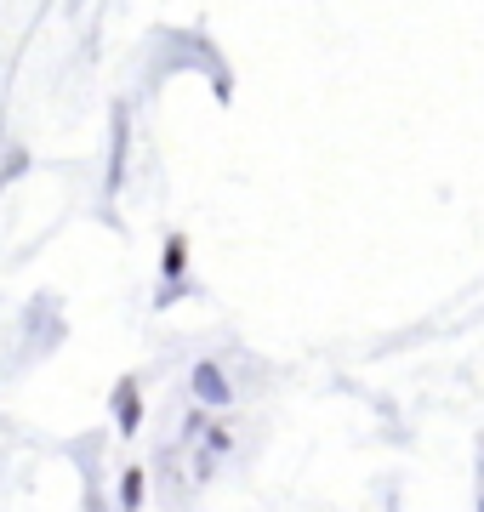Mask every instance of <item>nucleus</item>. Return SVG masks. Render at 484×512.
Masks as SVG:
<instances>
[{"label":"nucleus","mask_w":484,"mask_h":512,"mask_svg":"<svg viewBox=\"0 0 484 512\" xmlns=\"http://www.w3.org/2000/svg\"><path fill=\"white\" fill-rule=\"evenodd\" d=\"M188 387H194V399L205 404V410H223V404H234V387H228L223 365L217 359H200L194 365V376H188Z\"/></svg>","instance_id":"1"},{"label":"nucleus","mask_w":484,"mask_h":512,"mask_svg":"<svg viewBox=\"0 0 484 512\" xmlns=\"http://www.w3.org/2000/svg\"><path fill=\"white\" fill-rule=\"evenodd\" d=\"M114 416H120V427H137V416H143V410H137V382H120L114 387Z\"/></svg>","instance_id":"2"},{"label":"nucleus","mask_w":484,"mask_h":512,"mask_svg":"<svg viewBox=\"0 0 484 512\" xmlns=\"http://www.w3.org/2000/svg\"><path fill=\"white\" fill-rule=\"evenodd\" d=\"M120 507H143V473H137V467H131L126 484H120Z\"/></svg>","instance_id":"3"},{"label":"nucleus","mask_w":484,"mask_h":512,"mask_svg":"<svg viewBox=\"0 0 484 512\" xmlns=\"http://www.w3.org/2000/svg\"><path fill=\"white\" fill-rule=\"evenodd\" d=\"M166 274H183V239H171V251H166Z\"/></svg>","instance_id":"4"},{"label":"nucleus","mask_w":484,"mask_h":512,"mask_svg":"<svg viewBox=\"0 0 484 512\" xmlns=\"http://www.w3.org/2000/svg\"><path fill=\"white\" fill-rule=\"evenodd\" d=\"M479 478H484V439H479Z\"/></svg>","instance_id":"5"},{"label":"nucleus","mask_w":484,"mask_h":512,"mask_svg":"<svg viewBox=\"0 0 484 512\" xmlns=\"http://www.w3.org/2000/svg\"><path fill=\"white\" fill-rule=\"evenodd\" d=\"M479 512H484V495H479Z\"/></svg>","instance_id":"6"}]
</instances>
